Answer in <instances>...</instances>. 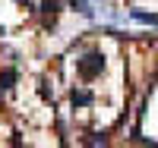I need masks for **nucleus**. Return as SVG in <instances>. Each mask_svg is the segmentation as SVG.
I'll use <instances>...</instances> for the list:
<instances>
[{"label":"nucleus","instance_id":"1","mask_svg":"<svg viewBox=\"0 0 158 148\" xmlns=\"http://www.w3.org/2000/svg\"><path fill=\"white\" fill-rule=\"evenodd\" d=\"M70 6L79 13V16H89V19H108V22H123V16L111 13L108 6H101V0H70Z\"/></svg>","mask_w":158,"mask_h":148}]
</instances>
